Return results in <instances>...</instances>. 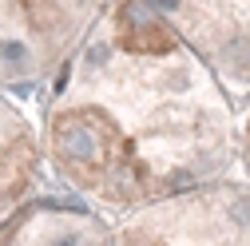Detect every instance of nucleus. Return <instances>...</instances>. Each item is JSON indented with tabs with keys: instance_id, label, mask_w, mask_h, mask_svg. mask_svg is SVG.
Listing matches in <instances>:
<instances>
[{
	"instance_id": "nucleus-1",
	"label": "nucleus",
	"mask_w": 250,
	"mask_h": 246,
	"mask_svg": "<svg viewBox=\"0 0 250 246\" xmlns=\"http://www.w3.org/2000/svg\"><path fill=\"white\" fill-rule=\"evenodd\" d=\"M234 119L179 32L147 0H119L48 119V155L72 187L131 214L223 183Z\"/></svg>"
},
{
	"instance_id": "nucleus-2",
	"label": "nucleus",
	"mask_w": 250,
	"mask_h": 246,
	"mask_svg": "<svg viewBox=\"0 0 250 246\" xmlns=\"http://www.w3.org/2000/svg\"><path fill=\"white\" fill-rule=\"evenodd\" d=\"M115 246H250V183H210L123 214Z\"/></svg>"
},
{
	"instance_id": "nucleus-3",
	"label": "nucleus",
	"mask_w": 250,
	"mask_h": 246,
	"mask_svg": "<svg viewBox=\"0 0 250 246\" xmlns=\"http://www.w3.org/2000/svg\"><path fill=\"white\" fill-rule=\"evenodd\" d=\"M104 0H0V80H32L64 56Z\"/></svg>"
},
{
	"instance_id": "nucleus-4",
	"label": "nucleus",
	"mask_w": 250,
	"mask_h": 246,
	"mask_svg": "<svg viewBox=\"0 0 250 246\" xmlns=\"http://www.w3.org/2000/svg\"><path fill=\"white\" fill-rule=\"evenodd\" d=\"M234 83H250V0H151Z\"/></svg>"
},
{
	"instance_id": "nucleus-5",
	"label": "nucleus",
	"mask_w": 250,
	"mask_h": 246,
	"mask_svg": "<svg viewBox=\"0 0 250 246\" xmlns=\"http://www.w3.org/2000/svg\"><path fill=\"white\" fill-rule=\"evenodd\" d=\"M0 246H115V238L91 210L64 203H32L0 226Z\"/></svg>"
},
{
	"instance_id": "nucleus-6",
	"label": "nucleus",
	"mask_w": 250,
	"mask_h": 246,
	"mask_svg": "<svg viewBox=\"0 0 250 246\" xmlns=\"http://www.w3.org/2000/svg\"><path fill=\"white\" fill-rule=\"evenodd\" d=\"M40 167L36 135L28 131V123L0 100V226L24 206V199L32 195Z\"/></svg>"
},
{
	"instance_id": "nucleus-7",
	"label": "nucleus",
	"mask_w": 250,
	"mask_h": 246,
	"mask_svg": "<svg viewBox=\"0 0 250 246\" xmlns=\"http://www.w3.org/2000/svg\"><path fill=\"white\" fill-rule=\"evenodd\" d=\"M242 151H246V163H250V123H246V135H242Z\"/></svg>"
}]
</instances>
